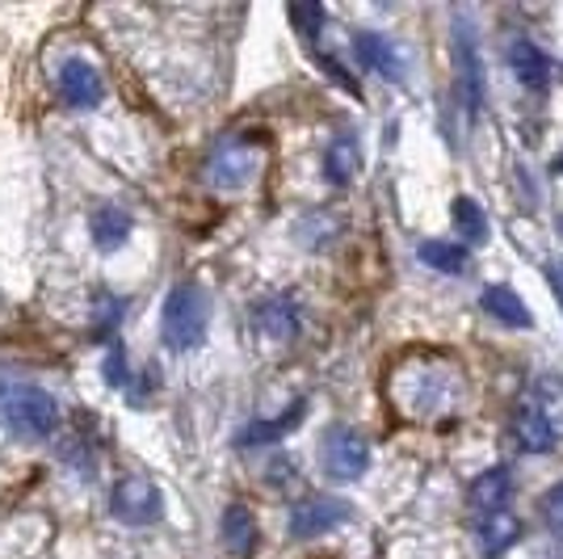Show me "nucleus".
<instances>
[{
	"instance_id": "nucleus-1",
	"label": "nucleus",
	"mask_w": 563,
	"mask_h": 559,
	"mask_svg": "<svg viewBox=\"0 0 563 559\" xmlns=\"http://www.w3.org/2000/svg\"><path fill=\"white\" fill-rule=\"evenodd\" d=\"M387 399L404 420L433 425L463 408L467 399V374L463 366L438 350H417L399 358L387 374Z\"/></svg>"
},
{
	"instance_id": "nucleus-2",
	"label": "nucleus",
	"mask_w": 563,
	"mask_h": 559,
	"mask_svg": "<svg viewBox=\"0 0 563 559\" xmlns=\"http://www.w3.org/2000/svg\"><path fill=\"white\" fill-rule=\"evenodd\" d=\"M207 328H211V304H207V295L194 282H177L168 291L165 311H161V337H165V346L173 353L198 350L202 337H207Z\"/></svg>"
},
{
	"instance_id": "nucleus-3",
	"label": "nucleus",
	"mask_w": 563,
	"mask_h": 559,
	"mask_svg": "<svg viewBox=\"0 0 563 559\" xmlns=\"http://www.w3.org/2000/svg\"><path fill=\"white\" fill-rule=\"evenodd\" d=\"M0 425L22 442H43L59 429V404L43 387H0Z\"/></svg>"
},
{
	"instance_id": "nucleus-4",
	"label": "nucleus",
	"mask_w": 563,
	"mask_h": 559,
	"mask_svg": "<svg viewBox=\"0 0 563 559\" xmlns=\"http://www.w3.org/2000/svg\"><path fill=\"white\" fill-rule=\"evenodd\" d=\"M261 164H265V143L240 135V140H223L219 147H214L211 156H207L202 177H207V186L211 189L235 194V189H249L253 182H257Z\"/></svg>"
},
{
	"instance_id": "nucleus-5",
	"label": "nucleus",
	"mask_w": 563,
	"mask_h": 559,
	"mask_svg": "<svg viewBox=\"0 0 563 559\" xmlns=\"http://www.w3.org/2000/svg\"><path fill=\"white\" fill-rule=\"evenodd\" d=\"M110 513L122 526H152L165 513V496L147 475H122L110 489Z\"/></svg>"
},
{
	"instance_id": "nucleus-6",
	"label": "nucleus",
	"mask_w": 563,
	"mask_h": 559,
	"mask_svg": "<svg viewBox=\"0 0 563 559\" xmlns=\"http://www.w3.org/2000/svg\"><path fill=\"white\" fill-rule=\"evenodd\" d=\"M454 68H459V94L467 114L475 118L484 106V55L471 34V25H454Z\"/></svg>"
},
{
	"instance_id": "nucleus-7",
	"label": "nucleus",
	"mask_w": 563,
	"mask_h": 559,
	"mask_svg": "<svg viewBox=\"0 0 563 559\" xmlns=\"http://www.w3.org/2000/svg\"><path fill=\"white\" fill-rule=\"evenodd\" d=\"M324 467H329L332 480H357L366 467H371V446L357 429L336 425L324 438Z\"/></svg>"
},
{
	"instance_id": "nucleus-8",
	"label": "nucleus",
	"mask_w": 563,
	"mask_h": 559,
	"mask_svg": "<svg viewBox=\"0 0 563 559\" xmlns=\"http://www.w3.org/2000/svg\"><path fill=\"white\" fill-rule=\"evenodd\" d=\"M55 85H59V97L68 101L71 110H97L106 101V80H101V72L89 59H64Z\"/></svg>"
},
{
	"instance_id": "nucleus-9",
	"label": "nucleus",
	"mask_w": 563,
	"mask_h": 559,
	"mask_svg": "<svg viewBox=\"0 0 563 559\" xmlns=\"http://www.w3.org/2000/svg\"><path fill=\"white\" fill-rule=\"evenodd\" d=\"M350 522V505L336 496H307L290 509V535L295 538H320Z\"/></svg>"
},
{
	"instance_id": "nucleus-10",
	"label": "nucleus",
	"mask_w": 563,
	"mask_h": 559,
	"mask_svg": "<svg viewBox=\"0 0 563 559\" xmlns=\"http://www.w3.org/2000/svg\"><path fill=\"white\" fill-rule=\"evenodd\" d=\"M514 438L526 454H547L555 446V420L547 417L539 399H521L514 408Z\"/></svg>"
},
{
	"instance_id": "nucleus-11",
	"label": "nucleus",
	"mask_w": 563,
	"mask_h": 559,
	"mask_svg": "<svg viewBox=\"0 0 563 559\" xmlns=\"http://www.w3.org/2000/svg\"><path fill=\"white\" fill-rule=\"evenodd\" d=\"M253 325H257L261 337L269 341H290L299 332V304L290 295H274V299H261L257 311H253Z\"/></svg>"
},
{
	"instance_id": "nucleus-12",
	"label": "nucleus",
	"mask_w": 563,
	"mask_h": 559,
	"mask_svg": "<svg viewBox=\"0 0 563 559\" xmlns=\"http://www.w3.org/2000/svg\"><path fill=\"white\" fill-rule=\"evenodd\" d=\"M353 55H357L362 68L378 72V76H387V80H399V76H404V59H399V51L391 47L383 34H371V30L353 34Z\"/></svg>"
},
{
	"instance_id": "nucleus-13",
	"label": "nucleus",
	"mask_w": 563,
	"mask_h": 559,
	"mask_svg": "<svg viewBox=\"0 0 563 559\" xmlns=\"http://www.w3.org/2000/svg\"><path fill=\"white\" fill-rule=\"evenodd\" d=\"M131 228H135L131 210L114 207V202L97 207L93 219H89V235H93V244L101 249V253H114V249H122V244L131 240Z\"/></svg>"
},
{
	"instance_id": "nucleus-14",
	"label": "nucleus",
	"mask_w": 563,
	"mask_h": 559,
	"mask_svg": "<svg viewBox=\"0 0 563 559\" xmlns=\"http://www.w3.org/2000/svg\"><path fill=\"white\" fill-rule=\"evenodd\" d=\"M509 68H514L517 80H521L526 89H534V94H542V89L551 85V59H547L530 39H514V43H509Z\"/></svg>"
},
{
	"instance_id": "nucleus-15",
	"label": "nucleus",
	"mask_w": 563,
	"mask_h": 559,
	"mask_svg": "<svg viewBox=\"0 0 563 559\" xmlns=\"http://www.w3.org/2000/svg\"><path fill=\"white\" fill-rule=\"evenodd\" d=\"M219 526H223V547H228L232 556L244 559L257 551V517H253L249 505H228Z\"/></svg>"
},
{
	"instance_id": "nucleus-16",
	"label": "nucleus",
	"mask_w": 563,
	"mask_h": 559,
	"mask_svg": "<svg viewBox=\"0 0 563 559\" xmlns=\"http://www.w3.org/2000/svg\"><path fill=\"white\" fill-rule=\"evenodd\" d=\"M509 492H514V475L505 471V467H493V471H484L475 484H471V509L479 513H500L505 509V501H509Z\"/></svg>"
},
{
	"instance_id": "nucleus-17",
	"label": "nucleus",
	"mask_w": 563,
	"mask_h": 559,
	"mask_svg": "<svg viewBox=\"0 0 563 559\" xmlns=\"http://www.w3.org/2000/svg\"><path fill=\"white\" fill-rule=\"evenodd\" d=\"M362 168V147H357V135H336L324 152V177L329 186H350Z\"/></svg>"
},
{
	"instance_id": "nucleus-18",
	"label": "nucleus",
	"mask_w": 563,
	"mask_h": 559,
	"mask_svg": "<svg viewBox=\"0 0 563 559\" xmlns=\"http://www.w3.org/2000/svg\"><path fill=\"white\" fill-rule=\"evenodd\" d=\"M521 535V526H517V517L514 513H484L479 517V526H475V538H479V551L493 559L500 556L505 547H514V538Z\"/></svg>"
},
{
	"instance_id": "nucleus-19",
	"label": "nucleus",
	"mask_w": 563,
	"mask_h": 559,
	"mask_svg": "<svg viewBox=\"0 0 563 559\" xmlns=\"http://www.w3.org/2000/svg\"><path fill=\"white\" fill-rule=\"evenodd\" d=\"M484 311L496 316L500 325H509V328L530 325V311H526V304L517 299L509 286H488V291H484Z\"/></svg>"
},
{
	"instance_id": "nucleus-20",
	"label": "nucleus",
	"mask_w": 563,
	"mask_h": 559,
	"mask_svg": "<svg viewBox=\"0 0 563 559\" xmlns=\"http://www.w3.org/2000/svg\"><path fill=\"white\" fill-rule=\"evenodd\" d=\"M429 270H438V274H463L467 270V249H459V244H446V240H424L421 249H417Z\"/></svg>"
},
{
	"instance_id": "nucleus-21",
	"label": "nucleus",
	"mask_w": 563,
	"mask_h": 559,
	"mask_svg": "<svg viewBox=\"0 0 563 559\" xmlns=\"http://www.w3.org/2000/svg\"><path fill=\"white\" fill-rule=\"evenodd\" d=\"M303 417V404H295L286 417H278V420H253V425H244L240 429V438H235V446H265V442H278L282 434L295 425V420Z\"/></svg>"
},
{
	"instance_id": "nucleus-22",
	"label": "nucleus",
	"mask_w": 563,
	"mask_h": 559,
	"mask_svg": "<svg viewBox=\"0 0 563 559\" xmlns=\"http://www.w3.org/2000/svg\"><path fill=\"white\" fill-rule=\"evenodd\" d=\"M454 228H459V235L463 240H471V244H479V240H488V219H484V210H479V202L475 198H454Z\"/></svg>"
},
{
	"instance_id": "nucleus-23",
	"label": "nucleus",
	"mask_w": 563,
	"mask_h": 559,
	"mask_svg": "<svg viewBox=\"0 0 563 559\" xmlns=\"http://www.w3.org/2000/svg\"><path fill=\"white\" fill-rule=\"evenodd\" d=\"M290 22L303 39H320L324 30V4H290Z\"/></svg>"
},
{
	"instance_id": "nucleus-24",
	"label": "nucleus",
	"mask_w": 563,
	"mask_h": 559,
	"mask_svg": "<svg viewBox=\"0 0 563 559\" xmlns=\"http://www.w3.org/2000/svg\"><path fill=\"white\" fill-rule=\"evenodd\" d=\"M106 383L131 392V371H126V346H122V341H114V350L106 358Z\"/></svg>"
},
{
	"instance_id": "nucleus-25",
	"label": "nucleus",
	"mask_w": 563,
	"mask_h": 559,
	"mask_svg": "<svg viewBox=\"0 0 563 559\" xmlns=\"http://www.w3.org/2000/svg\"><path fill=\"white\" fill-rule=\"evenodd\" d=\"M542 522H547V530H551V535L563 538V484L542 496Z\"/></svg>"
},
{
	"instance_id": "nucleus-26",
	"label": "nucleus",
	"mask_w": 563,
	"mask_h": 559,
	"mask_svg": "<svg viewBox=\"0 0 563 559\" xmlns=\"http://www.w3.org/2000/svg\"><path fill=\"white\" fill-rule=\"evenodd\" d=\"M118 320H122V299H101V307H97V332L110 337L118 328Z\"/></svg>"
},
{
	"instance_id": "nucleus-27",
	"label": "nucleus",
	"mask_w": 563,
	"mask_h": 559,
	"mask_svg": "<svg viewBox=\"0 0 563 559\" xmlns=\"http://www.w3.org/2000/svg\"><path fill=\"white\" fill-rule=\"evenodd\" d=\"M555 291H560V295H563V265H560V270H555Z\"/></svg>"
},
{
	"instance_id": "nucleus-28",
	"label": "nucleus",
	"mask_w": 563,
	"mask_h": 559,
	"mask_svg": "<svg viewBox=\"0 0 563 559\" xmlns=\"http://www.w3.org/2000/svg\"><path fill=\"white\" fill-rule=\"evenodd\" d=\"M555 173H563V156H560V161H555Z\"/></svg>"
}]
</instances>
